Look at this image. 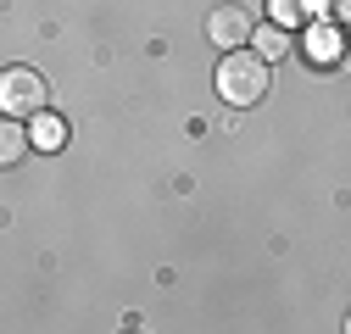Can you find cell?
<instances>
[{
	"instance_id": "1",
	"label": "cell",
	"mask_w": 351,
	"mask_h": 334,
	"mask_svg": "<svg viewBox=\"0 0 351 334\" xmlns=\"http://www.w3.org/2000/svg\"><path fill=\"white\" fill-rule=\"evenodd\" d=\"M268 84H274V67L256 51H223V62H217V95L229 106H256L268 95Z\"/></svg>"
},
{
	"instance_id": "2",
	"label": "cell",
	"mask_w": 351,
	"mask_h": 334,
	"mask_svg": "<svg viewBox=\"0 0 351 334\" xmlns=\"http://www.w3.org/2000/svg\"><path fill=\"white\" fill-rule=\"evenodd\" d=\"M0 112L6 117H39L45 112V78L34 67H6L0 73Z\"/></svg>"
},
{
	"instance_id": "3",
	"label": "cell",
	"mask_w": 351,
	"mask_h": 334,
	"mask_svg": "<svg viewBox=\"0 0 351 334\" xmlns=\"http://www.w3.org/2000/svg\"><path fill=\"white\" fill-rule=\"evenodd\" d=\"M206 34H212L223 51H245V39H251V17H245V6H217V12L206 17Z\"/></svg>"
},
{
	"instance_id": "4",
	"label": "cell",
	"mask_w": 351,
	"mask_h": 334,
	"mask_svg": "<svg viewBox=\"0 0 351 334\" xmlns=\"http://www.w3.org/2000/svg\"><path fill=\"white\" fill-rule=\"evenodd\" d=\"M28 145H34V151H62V145H67V123H62L56 112H39L34 129H28Z\"/></svg>"
},
{
	"instance_id": "5",
	"label": "cell",
	"mask_w": 351,
	"mask_h": 334,
	"mask_svg": "<svg viewBox=\"0 0 351 334\" xmlns=\"http://www.w3.org/2000/svg\"><path fill=\"white\" fill-rule=\"evenodd\" d=\"M301 45H306V56H313V62H340V28H329V23H313Z\"/></svg>"
},
{
	"instance_id": "6",
	"label": "cell",
	"mask_w": 351,
	"mask_h": 334,
	"mask_svg": "<svg viewBox=\"0 0 351 334\" xmlns=\"http://www.w3.org/2000/svg\"><path fill=\"white\" fill-rule=\"evenodd\" d=\"M23 151H28V129H23L17 117H0V167L23 162Z\"/></svg>"
},
{
	"instance_id": "7",
	"label": "cell",
	"mask_w": 351,
	"mask_h": 334,
	"mask_svg": "<svg viewBox=\"0 0 351 334\" xmlns=\"http://www.w3.org/2000/svg\"><path fill=\"white\" fill-rule=\"evenodd\" d=\"M251 39H256V56H262V62H279V56L290 51V34H285L279 23H268V28H262V34H251Z\"/></svg>"
},
{
	"instance_id": "8",
	"label": "cell",
	"mask_w": 351,
	"mask_h": 334,
	"mask_svg": "<svg viewBox=\"0 0 351 334\" xmlns=\"http://www.w3.org/2000/svg\"><path fill=\"white\" fill-rule=\"evenodd\" d=\"M306 6H313V0H268V12H274V23H279V28L301 23V17H306Z\"/></svg>"
},
{
	"instance_id": "9",
	"label": "cell",
	"mask_w": 351,
	"mask_h": 334,
	"mask_svg": "<svg viewBox=\"0 0 351 334\" xmlns=\"http://www.w3.org/2000/svg\"><path fill=\"white\" fill-rule=\"evenodd\" d=\"M324 6H329L335 17H346V6H351V0H324Z\"/></svg>"
}]
</instances>
